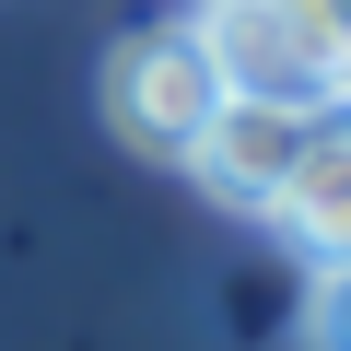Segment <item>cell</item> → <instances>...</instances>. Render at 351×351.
<instances>
[{
	"instance_id": "6da1fadb",
	"label": "cell",
	"mask_w": 351,
	"mask_h": 351,
	"mask_svg": "<svg viewBox=\"0 0 351 351\" xmlns=\"http://www.w3.org/2000/svg\"><path fill=\"white\" fill-rule=\"evenodd\" d=\"M94 106H106V129H117L129 152H152V164H188V141H199V129H211V106H223V71L199 59L188 12H164V24H129V36L106 47V71H94Z\"/></svg>"
},
{
	"instance_id": "7a4b0ae2",
	"label": "cell",
	"mask_w": 351,
	"mask_h": 351,
	"mask_svg": "<svg viewBox=\"0 0 351 351\" xmlns=\"http://www.w3.org/2000/svg\"><path fill=\"white\" fill-rule=\"evenodd\" d=\"M188 36L223 71V94H258V106H293V117H316V106L351 94V71L328 59L304 0H188Z\"/></svg>"
},
{
	"instance_id": "3957f363",
	"label": "cell",
	"mask_w": 351,
	"mask_h": 351,
	"mask_svg": "<svg viewBox=\"0 0 351 351\" xmlns=\"http://www.w3.org/2000/svg\"><path fill=\"white\" fill-rule=\"evenodd\" d=\"M293 152H304V117H293V106H258V94H223V106H211V129L188 141V176H199V199H223V211L269 223V199H281Z\"/></svg>"
},
{
	"instance_id": "277c9868",
	"label": "cell",
	"mask_w": 351,
	"mask_h": 351,
	"mask_svg": "<svg viewBox=\"0 0 351 351\" xmlns=\"http://www.w3.org/2000/svg\"><path fill=\"white\" fill-rule=\"evenodd\" d=\"M269 223H281L316 269H339V258H351V94L304 117V152H293V176H281Z\"/></svg>"
},
{
	"instance_id": "5b68a950",
	"label": "cell",
	"mask_w": 351,
	"mask_h": 351,
	"mask_svg": "<svg viewBox=\"0 0 351 351\" xmlns=\"http://www.w3.org/2000/svg\"><path fill=\"white\" fill-rule=\"evenodd\" d=\"M304 339H316V351H351V258L316 269V293H304Z\"/></svg>"
}]
</instances>
